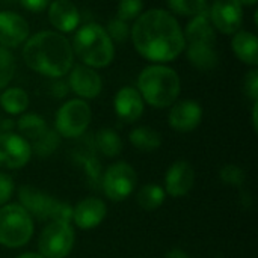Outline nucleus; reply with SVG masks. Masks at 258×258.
<instances>
[{"label": "nucleus", "mask_w": 258, "mask_h": 258, "mask_svg": "<svg viewBox=\"0 0 258 258\" xmlns=\"http://www.w3.org/2000/svg\"><path fill=\"white\" fill-rule=\"evenodd\" d=\"M135 50L147 60L166 63L175 60L186 48L183 29L174 14L165 9L142 12L130 29Z\"/></svg>", "instance_id": "f257e3e1"}, {"label": "nucleus", "mask_w": 258, "mask_h": 258, "mask_svg": "<svg viewBox=\"0 0 258 258\" xmlns=\"http://www.w3.org/2000/svg\"><path fill=\"white\" fill-rule=\"evenodd\" d=\"M23 59L32 71L50 79H59L73 68L74 53L70 41L62 33L41 30L26 39Z\"/></svg>", "instance_id": "f03ea898"}, {"label": "nucleus", "mask_w": 258, "mask_h": 258, "mask_svg": "<svg viewBox=\"0 0 258 258\" xmlns=\"http://www.w3.org/2000/svg\"><path fill=\"white\" fill-rule=\"evenodd\" d=\"M138 91L150 106L156 109L171 107L181 91L180 76L163 63L148 65L138 77Z\"/></svg>", "instance_id": "7ed1b4c3"}, {"label": "nucleus", "mask_w": 258, "mask_h": 258, "mask_svg": "<svg viewBox=\"0 0 258 258\" xmlns=\"http://www.w3.org/2000/svg\"><path fill=\"white\" fill-rule=\"evenodd\" d=\"M73 53L83 65L91 68H104L113 62L115 47L106 29L95 23L82 26L73 39Z\"/></svg>", "instance_id": "20e7f679"}, {"label": "nucleus", "mask_w": 258, "mask_h": 258, "mask_svg": "<svg viewBox=\"0 0 258 258\" xmlns=\"http://www.w3.org/2000/svg\"><path fill=\"white\" fill-rule=\"evenodd\" d=\"M32 216L17 203L0 207V245L5 248H21L33 236Z\"/></svg>", "instance_id": "39448f33"}, {"label": "nucleus", "mask_w": 258, "mask_h": 258, "mask_svg": "<svg viewBox=\"0 0 258 258\" xmlns=\"http://www.w3.org/2000/svg\"><path fill=\"white\" fill-rule=\"evenodd\" d=\"M91 118L89 104L82 98H73L59 107L54 119V130L60 138H80L88 130Z\"/></svg>", "instance_id": "423d86ee"}, {"label": "nucleus", "mask_w": 258, "mask_h": 258, "mask_svg": "<svg viewBox=\"0 0 258 258\" xmlns=\"http://www.w3.org/2000/svg\"><path fill=\"white\" fill-rule=\"evenodd\" d=\"M76 233L71 222L50 221L38 240L39 254L44 258H65L74 248Z\"/></svg>", "instance_id": "0eeeda50"}, {"label": "nucleus", "mask_w": 258, "mask_h": 258, "mask_svg": "<svg viewBox=\"0 0 258 258\" xmlns=\"http://www.w3.org/2000/svg\"><path fill=\"white\" fill-rule=\"evenodd\" d=\"M136 183L138 175L135 168L127 162H118L110 165L103 174L101 189L110 201L121 203L135 192Z\"/></svg>", "instance_id": "6e6552de"}, {"label": "nucleus", "mask_w": 258, "mask_h": 258, "mask_svg": "<svg viewBox=\"0 0 258 258\" xmlns=\"http://www.w3.org/2000/svg\"><path fill=\"white\" fill-rule=\"evenodd\" d=\"M209 18L224 35H234L243 23V5L239 0H215L209 11Z\"/></svg>", "instance_id": "1a4fd4ad"}, {"label": "nucleus", "mask_w": 258, "mask_h": 258, "mask_svg": "<svg viewBox=\"0 0 258 258\" xmlns=\"http://www.w3.org/2000/svg\"><path fill=\"white\" fill-rule=\"evenodd\" d=\"M20 206L33 218L39 221H53L56 209L60 201L53 198L51 195L33 187V186H21L18 189Z\"/></svg>", "instance_id": "9d476101"}, {"label": "nucleus", "mask_w": 258, "mask_h": 258, "mask_svg": "<svg viewBox=\"0 0 258 258\" xmlns=\"http://www.w3.org/2000/svg\"><path fill=\"white\" fill-rule=\"evenodd\" d=\"M32 148L29 141L11 132L0 135V168L20 169L29 163Z\"/></svg>", "instance_id": "9b49d317"}, {"label": "nucleus", "mask_w": 258, "mask_h": 258, "mask_svg": "<svg viewBox=\"0 0 258 258\" xmlns=\"http://www.w3.org/2000/svg\"><path fill=\"white\" fill-rule=\"evenodd\" d=\"M68 88L82 100H92L100 95L103 89V80L94 68L83 63L73 65L70 70Z\"/></svg>", "instance_id": "f8f14e48"}, {"label": "nucleus", "mask_w": 258, "mask_h": 258, "mask_svg": "<svg viewBox=\"0 0 258 258\" xmlns=\"http://www.w3.org/2000/svg\"><path fill=\"white\" fill-rule=\"evenodd\" d=\"M203 121V107L195 100H181L174 103L169 115L168 122L171 128L180 133H189L195 130Z\"/></svg>", "instance_id": "ddd939ff"}, {"label": "nucleus", "mask_w": 258, "mask_h": 258, "mask_svg": "<svg viewBox=\"0 0 258 258\" xmlns=\"http://www.w3.org/2000/svg\"><path fill=\"white\" fill-rule=\"evenodd\" d=\"M195 184V169L187 160L174 162L165 175V194L181 198L187 195Z\"/></svg>", "instance_id": "4468645a"}, {"label": "nucleus", "mask_w": 258, "mask_h": 258, "mask_svg": "<svg viewBox=\"0 0 258 258\" xmlns=\"http://www.w3.org/2000/svg\"><path fill=\"white\" fill-rule=\"evenodd\" d=\"M30 27L20 14L3 11L0 12V47L12 48L29 38Z\"/></svg>", "instance_id": "2eb2a0df"}, {"label": "nucleus", "mask_w": 258, "mask_h": 258, "mask_svg": "<svg viewBox=\"0 0 258 258\" xmlns=\"http://www.w3.org/2000/svg\"><path fill=\"white\" fill-rule=\"evenodd\" d=\"M106 213L107 207L103 200L95 197L83 198L73 207V222L80 230H92L104 221Z\"/></svg>", "instance_id": "dca6fc26"}, {"label": "nucleus", "mask_w": 258, "mask_h": 258, "mask_svg": "<svg viewBox=\"0 0 258 258\" xmlns=\"http://www.w3.org/2000/svg\"><path fill=\"white\" fill-rule=\"evenodd\" d=\"M113 107L116 115L124 122H135L138 121L144 113V100L136 88L124 86L121 88L113 100Z\"/></svg>", "instance_id": "f3484780"}, {"label": "nucleus", "mask_w": 258, "mask_h": 258, "mask_svg": "<svg viewBox=\"0 0 258 258\" xmlns=\"http://www.w3.org/2000/svg\"><path fill=\"white\" fill-rule=\"evenodd\" d=\"M48 21L59 32L70 33L80 24V14L71 0H54L48 5Z\"/></svg>", "instance_id": "a211bd4d"}, {"label": "nucleus", "mask_w": 258, "mask_h": 258, "mask_svg": "<svg viewBox=\"0 0 258 258\" xmlns=\"http://www.w3.org/2000/svg\"><path fill=\"white\" fill-rule=\"evenodd\" d=\"M184 33L186 44H212L216 45V30L209 18V11L192 17Z\"/></svg>", "instance_id": "6ab92c4d"}, {"label": "nucleus", "mask_w": 258, "mask_h": 258, "mask_svg": "<svg viewBox=\"0 0 258 258\" xmlns=\"http://www.w3.org/2000/svg\"><path fill=\"white\" fill-rule=\"evenodd\" d=\"M231 48L237 59L246 65H258V39L257 35L249 30H237L231 41Z\"/></svg>", "instance_id": "aec40b11"}, {"label": "nucleus", "mask_w": 258, "mask_h": 258, "mask_svg": "<svg viewBox=\"0 0 258 258\" xmlns=\"http://www.w3.org/2000/svg\"><path fill=\"white\" fill-rule=\"evenodd\" d=\"M184 50L187 53L189 62L197 70L210 71V70L216 68L218 62H219L218 51H216L215 45H212V44H187V47Z\"/></svg>", "instance_id": "412c9836"}, {"label": "nucleus", "mask_w": 258, "mask_h": 258, "mask_svg": "<svg viewBox=\"0 0 258 258\" xmlns=\"http://www.w3.org/2000/svg\"><path fill=\"white\" fill-rule=\"evenodd\" d=\"M128 139L135 148H138L139 151H144V153L156 151L162 145L160 133L151 127H145V125L133 128L128 135Z\"/></svg>", "instance_id": "4be33fe9"}, {"label": "nucleus", "mask_w": 258, "mask_h": 258, "mask_svg": "<svg viewBox=\"0 0 258 258\" xmlns=\"http://www.w3.org/2000/svg\"><path fill=\"white\" fill-rule=\"evenodd\" d=\"M95 148L106 157H116L122 151V139L113 128H101L94 136Z\"/></svg>", "instance_id": "5701e85b"}, {"label": "nucleus", "mask_w": 258, "mask_h": 258, "mask_svg": "<svg viewBox=\"0 0 258 258\" xmlns=\"http://www.w3.org/2000/svg\"><path fill=\"white\" fill-rule=\"evenodd\" d=\"M0 106L9 115H21L29 107V95L21 88H8L0 95Z\"/></svg>", "instance_id": "b1692460"}, {"label": "nucleus", "mask_w": 258, "mask_h": 258, "mask_svg": "<svg viewBox=\"0 0 258 258\" xmlns=\"http://www.w3.org/2000/svg\"><path fill=\"white\" fill-rule=\"evenodd\" d=\"M15 127L18 128L20 136H23L26 141H30V142L38 139L48 128L45 119L42 116L36 115V113H24V115H21L20 119L15 122Z\"/></svg>", "instance_id": "393cba45"}, {"label": "nucleus", "mask_w": 258, "mask_h": 258, "mask_svg": "<svg viewBox=\"0 0 258 258\" xmlns=\"http://www.w3.org/2000/svg\"><path fill=\"white\" fill-rule=\"evenodd\" d=\"M165 198H166L165 189L156 183H150V184L142 186L136 195V201H138L139 207H142L147 212L157 210L165 203Z\"/></svg>", "instance_id": "a878e982"}, {"label": "nucleus", "mask_w": 258, "mask_h": 258, "mask_svg": "<svg viewBox=\"0 0 258 258\" xmlns=\"http://www.w3.org/2000/svg\"><path fill=\"white\" fill-rule=\"evenodd\" d=\"M60 145V136L56 133V130L47 128L44 135H41L38 139L30 142L32 154L38 157H48L51 156Z\"/></svg>", "instance_id": "bb28decb"}, {"label": "nucleus", "mask_w": 258, "mask_h": 258, "mask_svg": "<svg viewBox=\"0 0 258 258\" xmlns=\"http://www.w3.org/2000/svg\"><path fill=\"white\" fill-rule=\"evenodd\" d=\"M171 14L181 17H195L207 12V0H168Z\"/></svg>", "instance_id": "cd10ccee"}, {"label": "nucleus", "mask_w": 258, "mask_h": 258, "mask_svg": "<svg viewBox=\"0 0 258 258\" xmlns=\"http://www.w3.org/2000/svg\"><path fill=\"white\" fill-rule=\"evenodd\" d=\"M15 74V57L8 50L0 47V89L6 88Z\"/></svg>", "instance_id": "c85d7f7f"}, {"label": "nucleus", "mask_w": 258, "mask_h": 258, "mask_svg": "<svg viewBox=\"0 0 258 258\" xmlns=\"http://www.w3.org/2000/svg\"><path fill=\"white\" fill-rule=\"evenodd\" d=\"M144 11V2L142 0H119L118 3V15L116 18L128 23L136 20Z\"/></svg>", "instance_id": "c756f323"}, {"label": "nucleus", "mask_w": 258, "mask_h": 258, "mask_svg": "<svg viewBox=\"0 0 258 258\" xmlns=\"http://www.w3.org/2000/svg\"><path fill=\"white\" fill-rule=\"evenodd\" d=\"M107 35L110 36L112 41L115 42H124L130 38V26L128 23L119 20V18H113L109 21L107 27H106Z\"/></svg>", "instance_id": "7c9ffc66"}, {"label": "nucleus", "mask_w": 258, "mask_h": 258, "mask_svg": "<svg viewBox=\"0 0 258 258\" xmlns=\"http://www.w3.org/2000/svg\"><path fill=\"white\" fill-rule=\"evenodd\" d=\"M219 177L221 180L228 184V186H242L245 183V172L242 168L236 166V165H225L221 172H219Z\"/></svg>", "instance_id": "2f4dec72"}, {"label": "nucleus", "mask_w": 258, "mask_h": 258, "mask_svg": "<svg viewBox=\"0 0 258 258\" xmlns=\"http://www.w3.org/2000/svg\"><path fill=\"white\" fill-rule=\"evenodd\" d=\"M15 192V184L12 181V178L5 174V172H0V207L8 204V201L12 198Z\"/></svg>", "instance_id": "473e14b6"}, {"label": "nucleus", "mask_w": 258, "mask_h": 258, "mask_svg": "<svg viewBox=\"0 0 258 258\" xmlns=\"http://www.w3.org/2000/svg\"><path fill=\"white\" fill-rule=\"evenodd\" d=\"M245 92L246 95L252 100L258 101V70L252 68L248 71V74L245 76Z\"/></svg>", "instance_id": "72a5a7b5"}, {"label": "nucleus", "mask_w": 258, "mask_h": 258, "mask_svg": "<svg viewBox=\"0 0 258 258\" xmlns=\"http://www.w3.org/2000/svg\"><path fill=\"white\" fill-rule=\"evenodd\" d=\"M20 3L24 9H27L33 14H39L48 8L51 0H20Z\"/></svg>", "instance_id": "f704fd0d"}, {"label": "nucleus", "mask_w": 258, "mask_h": 258, "mask_svg": "<svg viewBox=\"0 0 258 258\" xmlns=\"http://www.w3.org/2000/svg\"><path fill=\"white\" fill-rule=\"evenodd\" d=\"M51 92H53V95L54 97H57V98H62V97H65L67 94H68V83H65V82H62V80H56V82H53L51 83Z\"/></svg>", "instance_id": "c9c22d12"}, {"label": "nucleus", "mask_w": 258, "mask_h": 258, "mask_svg": "<svg viewBox=\"0 0 258 258\" xmlns=\"http://www.w3.org/2000/svg\"><path fill=\"white\" fill-rule=\"evenodd\" d=\"M15 127V122L12 119H0V135L11 133Z\"/></svg>", "instance_id": "e433bc0d"}, {"label": "nucleus", "mask_w": 258, "mask_h": 258, "mask_svg": "<svg viewBox=\"0 0 258 258\" xmlns=\"http://www.w3.org/2000/svg\"><path fill=\"white\" fill-rule=\"evenodd\" d=\"M165 258H192V257H190L186 251L178 249V248H174V249H169V251L166 252Z\"/></svg>", "instance_id": "4c0bfd02"}, {"label": "nucleus", "mask_w": 258, "mask_h": 258, "mask_svg": "<svg viewBox=\"0 0 258 258\" xmlns=\"http://www.w3.org/2000/svg\"><path fill=\"white\" fill-rule=\"evenodd\" d=\"M257 115H258V101H254V107H252V127H254V130H255V132L258 130Z\"/></svg>", "instance_id": "58836bf2"}, {"label": "nucleus", "mask_w": 258, "mask_h": 258, "mask_svg": "<svg viewBox=\"0 0 258 258\" xmlns=\"http://www.w3.org/2000/svg\"><path fill=\"white\" fill-rule=\"evenodd\" d=\"M17 258H44L39 252H24L21 255H18Z\"/></svg>", "instance_id": "ea45409f"}, {"label": "nucleus", "mask_w": 258, "mask_h": 258, "mask_svg": "<svg viewBox=\"0 0 258 258\" xmlns=\"http://www.w3.org/2000/svg\"><path fill=\"white\" fill-rule=\"evenodd\" d=\"M239 2H240V3H242L243 6H245V5H246V6H254V5L257 3L258 0H239Z\"/></svg>", "instance_id": "a19ab883"}]
</instances>
